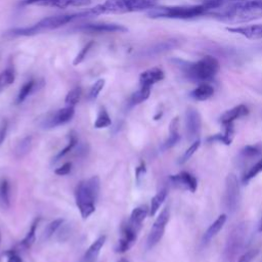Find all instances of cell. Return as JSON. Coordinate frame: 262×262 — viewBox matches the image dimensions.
I'll list each match as a JSON object with an SVG mask.
<instances>
[{
  "label": "cell",
  "instance_id": "11",
  "mask_svg": "<svg viewBox=\"0 0 262 262\" xmlns=\"http://www.w3.org/2000/svg\"><path fill=\"white\" fill-rule=\"evenodd\" d=\"M77 30L84 33H125L128 31V29L123 25L113 23L85 24L78 27Z\"/></svg>",
  "mask_w": 262,
  "mask_h": 262
},
{
  "label": "cell",
  "instance_id": "47",
  "mask_svg": "<svg viewBox=\"0 0 262 262\" xmlns=\"http://www.w3.org/2000/svg\"><path fill=\"white\" fill-rule=\"evenodd\" d=\"M118 262H129L127 259H125V258H122V259H120Z\"/></svg>",
  "mask_w": 262,
  "mask_h": 262
},
{
  "label": "cell",
  "instance_id": "27",
  "mask_svg": "<svg viewBox=\"0 0 262 262\" xmlns=\"http://www.w3.org/2000/svg\"><path fill=\"white\" fill-rule=\"evenodd\" d=\"M35 87H36V81L30 80V81L26 82V83L20 87V89H19V91H18V94H17V96H16V103L19 104V103H21L23 101H25L26 98L34 91Z\"/></svg>",
  "mask_w": 262,
  "mask_h": 262
},
{
  "label": "cell",
  "instance_id": "41",
  "mask_svg": "<svg viewBox=\"0 0 262 262\" xmlns=\"http://www.w3.org/2000/svg\"><path fill=\"white\" fill-rule=\"evenodd\" d=\"M64 8L68 6H87L91 3V0H62Z\"/></svg>",
  "mask_w": 262,
  "mask_h": 262
},
{
  "label": "cell",
  "instance_id": "6",
  "mask_svg": "<svg viewBox=\"0 0 262 262\" xmlns=\"http://www.w3.org/2000/svg\"><path fill=\"white\" fill-rule=\"evenodd\" d=\"M103 13H127L151 9L157 0H105L100 4Z\"/></svg>",
  "mask_w": 262,
  "mask_h": 262
},
{
  "label": "cell",
  "instance_id": "18",
  "mask_svg": "<svg viewBox=\"0 0 262 262\" xmlns=\"http://www.w3.org/2000/svg\"><path fill=\"white\" fill-rule=\"evenodd\" d=\"M105 239H106L105 235H100L99 237H97L85 252L82 262H95L100 253V250L102 249L105 243Z\"/></svg>",
  "mask_w": 262,
  "mask_h": 262
},
{
  "label": "cell",
  "instance_id": "31",
  "mask_svg": "<svg viewBox=\"0 0 262 262\" xmlns=\"http://www.w3.org/2000/svg\"><path fill=\"white\" fill-rule=\"evenodd\" d=\"M69 138H70V139H69L68 144L64 146L63 149H61V150H59V151L57 152V155L54 157V161H53V162H56V161H58L60 158L64 157L68 152L72 151L73 148L76 146V144H77V142H78V138H77V135H76V133H75L74 131H72V132L70 133Z\"/></svg>",
  "mask_w": 262,
  "mask_h": 262
},
{
  "label": "cell",
  "instance_id": "25",
  "mask_svg": "<svg viewBox=\"0 0 262 262\" xmlns=\"http://www.w3.org/2000/svg\"><path fill=\"white\" fill-rule=\"evenodd\" d=\"M262 155V143H256L247 145L241 150V157L243 159H253Z\"/></svg>",
  "mask_w": 262,
  "mask_h": 262
},
{
  "label": "cell",
  "instance_id": "4",
  "mask_svg": "<svg viewBox=\"0 0 262 262\" xmlns=\"http://www.w3.org/2000/svg\"><path fill=\"white\" fill-rule=\"evenodd\" d=\"M208 11L204 3L189 6H155L147 11L150 18L186 19L206 14Z\"/></svg>",
  "mask_w": 262,
  "mask_h": 262
},
{
  "label": "cell",
  "instance_id": "14",
  "mask_svg": "<svg viewBox=\"0 0 262 262\" xmlns=\"http://www.w3.org/2000/svg\"><path fill=\"white\" fill-rule=\"evenodd\" d=\"M226 30L229 33L242 35L248 39H261L262 38V24L241 26V27H227Z\"/></svg>",
  "mask_w": 262,
  "mask_h": 262
},
{
  "label": "cell",
  "instance_id": "48",
  "mask_svg": "<svg viewBox=\"0 0 262 262\" xmlns=\"http://www.w3.org/2000/svg\"><path fill=\"white\" fill-rule=\"evenodd\" d=\"M0 241H1V236H0Z\"/></svg>",
  "mask_w": 262,
  "mask_h": 262
},
{
  "label": "cell",
  "instance_id": "24",
  "mask_svg": "<svg viewBox=\"0 0 262 262\" xmlns=\"http://www.w3.org/2000/svg\"><path fill=\"white\" fill-rule=\"evenodd\" d=\"M150 89H151V87H148V86H140V88L131 95V97L129 99L130 105H132V106L137 105V104L145 101L150 95Z\"/></svg>",
  "mask_w": 262,
  "mask_h": 262
},
{
  "label": "cell",
  "instance_id": "1",
  "mask_svg": "<svg viewBox=\"0 0 262 262\" xmlns=\"http://www.w3.org/2000/svg\"><path fill=\"white\" fill-rule=\"evenodd\" d=\"M206 15L227 24H245L262 17V0H232Z\"/></svg>",
  "mask_w": 262,
  "mask_h": 262
},
{
  "label": "cell",
  "instance_id": "43",
  "mask_svg": "<svg viewBox=\"0 0 262 262\" xmlns=\"http://www.w3.org/2000/svg\"><path fill=\"white\" fill-rule=\"evenodd\" d=\"M7 256V262H23L21 258L18 256V254L15 251H7L6 253Z\"/></svg>",
  "mask_w": 262,
  "mask_h": 262
},
{
  "label": "cell",
  "instance_id": "21",
  "mask_svg": "<svg viewBox=\"0 0 262 262\" xmlns=\"http://www.w3.org/2000/svg\"><path fill=\"white\" fill-rule=\"evenodd\" d=\"M10 207V184L5 178L0 180V208L7 210Z\"/></svg>",
  "mask_w": 262,
  "mask_h": 262
},
{
  "label": "cell",
  "instance_id": "5",
  "mask_svg": "<svg viewBox=\"0 0 262 262\" xmlns=\"http://www.w3.org/2000/svg\"><path fill=\"white\" fill-rule=\"evenodd\" d=\"M250 227L248 222H242L235 225L227 236L223 251L224 262H232L247 246L249 241Z\"/></svg>",
  "mask_w": 262,
  "mask_h": 262
},
{
  "label": "cell",
  "instance_id": "15",
  "mask_svg": "<svg viewBox=\"0 0 262 262\" xmlns=\"http://www.w3.org/2000/svg\"><path fill=\"white\" fill-rule=\"evenodd\" d=\"M164 77H165V74L160 68H151L140 74L139 84L140 86L151 87L154 84L162 81Z\"/></svg>",
  "mask_w": 262,
  "mask_h": 262
},
{
  "label": "cell",
  "instance_id": "2",
  "mask_svg": "<svg viewBox=\"0 0 262 262\" xmlns=\"http://www.w3.org/2000/svg\"><path fill=\"white\" fill-rule=\"evenodd\" d=\"M173 62L188 79L199 82H208L213 80L220 69L219 61L211 55H205L193 62L181 59H173Z\"/></svg>",
  "mask_w": 262,
  "mask_h": 262
},
{
  "label": "cell",
  "instance_id": "9",
  "mask_svg": "<svg viewBox=\"0 0 262 262\" xmlns=\"http://www.w3.org/2000/svg\"><path fill=\"white\" fill-rule=\"evenodd\" d=\"M185 128L187 138L189 140L200 139L201 129H202V118L200 113L193 108L188 107L185 113Z\"/></svg>",
  "mask_w": 262,
  "mask_h": 262
},
{
  "label": "cell",
  "instance_id": "35",
  "mask_svg": "<svg viewBox=\"0 0 262 262\" xmlns=\"http://www.w3.org/2000/svg\"><path fill=\"white\" fill-rule=\"evenodd\" d=\"M81 94H82V90L80 87H75L73 88L72 90H70L66 96V99H64V102L67 105H72L74 106L75 104L78 103V101L80 100V97H81Z\"/></svg>",
  "mask_w": 262,
  "mask_h": 262
},
{
  "label": "cell",
  "instance_id": "39",
  "mask_svg": "<svg viewBox=\"0 0 262 262\" xmlns=\"http://www.w3.org/2000/svg\"><path fill=\"white\" fill-rule=\"evenodd\" d=\"M170 133V132H169ZM180 140V135L179 132H175V133H170L169 137L166 139V141L163 143L162 145V149L166 150L169 149L171 147H173L178 141Z\"/></svg>",
  "mask_w": 262,
  "mask_h": 262
},
{
  "label": "cell",
  "instance_id": "3",
  "mask_svg": "<svg viewBox=\"0 0 262 262\" xmlns=\"http://www.w3.org/2000/svg\"><path fill=\"white\" fill-rule=\"evenodd\" d=\"M100 190V179L98 176H92L87 180L80 182L75 191L76 205L83 219H87L95 212V203Z\"/></svg>",
  "mask_w": 262,
  "mask_h": 262
},
{
  "label": "cell",
  "instance_id": "34",
  "mask_svg": "<svg viewBox=\"0 0 262 262\" xmlns=\"http://www.w3.org/2000/svg\"><path fill=\"white\" fill-rule=\"evenodd\" d=\"M176 46V42L175 41H165V42H161L156 44L155 46H152L149 50H148V54H158L161 52H165L167 50L172 49L173 47Z\"/></svg>",
  "mask_w": 262,
  "mask_h": 262
},
{
  "label": "cell",
  "instance_id": "36",
  "mask_svg": "<svg viewBox=\"0 0 262 262\" xmlns=\"http://www.w3.org/2000/svg\"><path fill=\"white\" fill-rule=\"evenodd\" d=\"M200 145H201V140L200 139H196V140L192 141V143L189 145V147L183 152V155L179 159V163L183 164V163L187 162L192 157V155L199 149Z\"/></svg>",
  "mask_w": 262,
  "mask_h": 262
},
{
  "label": "cell",
  "instance_id": "44",
  "mask_svg": "<svg viewBox=\"0 0 262 262\" xmlns=\"http://www.w3.org/2000/svg\"><path fill=\"white\" fill-rule=\"evenodd\" d=\"M145 171H146V169H145V164H144V162H141L140 165H139V166L136 168V170H135V176H136V181H137V183L140 182V178L144 175Z\"/></svg>",
  "mask_w": 262,
  "mask_h": 262
},
{
  "label": "cell",
  "instance_id": "37",
  "mask_svg": "<svg viewBox=\"0 0 262 262\" xmlns=\"http://www.w3.org/2000/svg\"><path fill=\"white\" fill-rule=\"evenodd\" d=\"M104 79H99L97 80L93 85L92 87L90 88V91H89V98L91 100H94L97 98V96L99 95L100 91L103 89L104 87Z\"/></svg>",
  "mask_w": 262,
  "mask_h": 262
},
{
  "label": "cell",
  "instance_id": "7",
  "mask_svg": "<svg viewBox=\"0 0 262 262\" xmlns=\"http://www.w3.org/2000/svg\"><path fill=\"white\" fill-rule=\"evenodd\" d=\"M239 202V185L234 173H229L225 179L223 204L227 211L234 212Z\"/></svg>",
  "mask_w": 262,
  "mask_h": 262
},
{
  "label": "cell",
  "instance_id": "32",
  "mask_svg": "<svg viewBox=\"0 0 262 262\" xmlns=\"http://www.w3.org/2000/svg\"><path fill=\"white\" fill-rule=\"evenodd\" d=\"M62 223H63V219H61V218H57V219H54L53 221H51L44 228V231H43V234H42V238L43 239H48L49 237H51L53 235V233L59 228V226Z\"/></svg>",
  "mask_w": 262,
  "mask_h": 262
},
{
  "label": "cell",
  "instance_id": "8",
  "mask_svg": "<svg viewBox=\"0 0 262 262\" xmlns=\"http://www.w3.org/2000/svg\"><path fill=\"white\" fill-rule=\"evenodd\" d=\"M169 218H170V210L168 207H166L161 211V213L159 214V216L157 217V219L155 220L150 228V231L147 236V242H146L148 249H151L161 241V238L164 235L165 228L169 221Z\"/></svg>",
  "mask_w": 262,
  "mask_h": 262
},
{
  "label": "cell",
  "instance_id": "19",
  "mask_svg": "<svg viewBox=\"0 0 262 262\" xmlns=\"http://www.w3.org/2000/svg\"><path fill=\"white\" fill-rule=\"evenodd\" d=\"M214 94V88L209 83H201L198 87H195L191 92L190 96L199 101H204L209 99Z\"/></svg>",
  "mask_w": 262,
  "mask_h": 262
},
{
  "label": "cell",
  "instance_id": "33",
  "mask_svg": "<svg viewBox=\"0 0 262 262\" xmlns=\"http://www.w3.org/2000/svg\"><path fill=\"white\" fill-rule=\"evenodd\" d=\"M23 4H35L42 6H52L58 8H64L62 0H24Z\"/></svg>",
  "mask_w": 262,
  "mask_h": 262
},
{
  "label": "cell",
  "instance_id": "16",
  "mask_svg": "<svg viewBox=\"0 0 262 262\" xmlns=\"http://www.w3.org/2000/svg\"><path fill=\"white\" fill-rule=\"evenodd\" d=\"M249 114V110L245 104H238L225 113H223L220 117V122L222 125L225 124H232L236 119H239L242 117H245Z\"/></svg>",
  "mask_w": 262,
  "mask_h": 262
},
{
  "label": "cell",
  "instance_id": "17",
  "mask_svg": "<svg viewBox=\"0 0 262 262\" xmlns=\"http://www.w3.org/2000/svg\"><path fill=\"white\" fill-rule=\"evenodd\" d=\"M148 214H149V207H147L146 205L138 206L132 210L128 223L139 231L142 222L144 221V219L147 217Z\"/></svg>",
  "mask_w": 262,
  "mask_h": 262
},
{
  "label": "cell",
  "instance_id": "46",
  "mask_svg": "<svg viewBox=\"0 0 262 262\" xmlns=\"http://www.w3.org/2000/svg\"><path fill=\"white\" fill-rule=\"evenodd\" d=\"M258 231L262 232V218H261V220H260V222L258 224Z\"/></svg>",
  "mask_w": 262,
  "mask_h": 262
},
{
  "label": "cell",
  "instance_id": "28",
  "mask_svg": "<svg viewBox=\"0 0 262 262\" xmlns=\"http://www.w3.org/2000/svg\"><path fill=\"white\" fill-rule=\"evenodd\" d=\"M260 172H262V157L245 172V174L243 175L242 181L244 183H248L252 178H254Z\"/></svg>",
  "mask_w": 262,
  "mask_h": 262
},
{
  "label": "cell",
  "instance_id": "42",
  "mask_svg": "<svg viewBox=\"0 0 262 262\" xmlns=\"http://www.w3.org/2000/svg\"><path fill=\"white\" fill-rule=\"evenodd\" d=\"M72 170V163L71 162H67L64 163L63 165H61L60 167L56 168L54 173L56 175H59V176H64V175H68Z\"/></svg>",
  "mask_w": 262,
  "mask_h": 262
},
{
  "label": "cell",
  "instance_id": "38",
  "mask_svg": "<svg viewBox=\"0 0 262 262\" xmlns=\"http://www.w3.org/2000/svg\"><path fill=\"white\" fill-rule=\"evenodd\" d=\"M93 46V42L91 41V42H88L79 52H78V54L76 55V57L74 58V60H73V64L74 66H78L79 63H81L83 60H84V58L86 57V54L88 53V51L91 49V47Z\"/></svg>",
  "mask_w": 262,
  "mask_h": 262
},
{
  "label": "cell",
  "instance_id": "12",
  "mask_svg": "<svg viewBox=\"0 0 262 262\" xmlns=\"http://www.w3.org/2000/svg\"><path fill=\"white\" fill-rule=\"evenodd\" d=\"M138 230L132 227L128 222L121 228V237L115 248L116 253H125L135 244Z\"/></svg>",
  "mask_w": 262,
  "mask_h": 262
},
{
  "label": "cell",
  "instance_id": "45",
  "mask_svg": "<svg viewBox=\"0 0 262 262\" xmlns=\"http://www.w3.org/2000/svg\"><path fill=\"white\" fill-rule=\"evenodd\" d=\"M7 134V122L3 121L2 124L0 125V145L3 143V141L5 140Z\"/></svg>",
  "mask_w": 262,
  "mask_h": 262
},
{
  "label": "cell",
  "instance_id": "13",
  "mask_svg": "<svg viewBox=\"0 0 262 262\" xmlns=\"http://www.w3.org/2000/svg\"><path fill=\"white\" fill-rule=\"evenodd\" d=\"M169 179L174 187H177L183 190H189L191 192H194L198 188L196 178L188 172L182 171L178 174L171 175Z\"/></svg>",
  "mask_w": 262,
  "mask_h": 262
},
{
  "label": "cell",
  "instance_id": "40",
  "mask_svg": "<svg viewBox=\"0 0 262 262\" xmlns=\"http://www.w3.org/2000/svg\"><path fill=\"white\" fill-rule=\"evenodd\" d=\"M258 255V250L257 249H251L246 251L237 260V262H252L256 256Z\"/></svg>",
  "mask_w": 262,
  "mask_h": 262
},
{
  "label": "cell",
  "instance_id": "10",
  "mask_svg": "<svg viewBox=\"0 0 262 262\" xmlns=\"http://www.w3.org/2000/svg\"><path fill=\"white\" fill-rule=\"evenodd\" d=\"M75 115V107L72 105H67L62 108L55 111L50 114L43 122L44 128H54L70 122Z\"/></svg>",
  "mask_w": 262,
  "mask_h": 262
},
{
  "label": "cell",
  "instance_id": "29",
  "mask_svg": "<svg viewBox=\"0 0 262 262\" xmlns=\"http://www.w3.org/2000/svg\"><path fill=\"white\" fill-rule=\"evenodd\" d=\"M39 221H40V218L35 219L34 222L32 223V225H31V227H30V230L28 231V233L26 234V236L24 237V239H23L21 243H20L23 247H25V248L28 249V248H30V247L34 244V242H35V239H36V229H37V226H38Z\"/></svg>",
  "mask_w": 262,
  "mask_h": 262
},
{
  "label": "cell",
  "instance_id": "30",
  "mask_svg": "<svg viewBox=\"0 0 262 262\" xmlns=\"http://www.w3.org/2000/svg\"><path fill=\"white\" fill-rule=\"evenodd\" d=\"M111 124H112L111 117L108 116L106 110L104 107H101L98 113V116L94 122V127L96 129H101V128H106V127L111 126Z\"/></svg>",
  "mask_w": 262,
  "mask_h": 262
},
{
  "label": "cell",
  "instance_id": "23",
  "mask_svg": "<svg viewBox=\"0 0 262 262\" xmlns=\"http://www.w3.org/2000/svg\"><path fill=\"white\" fill-rule=\"evenodd\" d=\"M168 194V189L166 187L160 189L150 200V207H149V215L155 216L164 201L166 200Z\"/></svg>",
  "mask_w": 262,
  "mask_h": 262
},
{
  "label": "cell",
  "instance_id": "22",
  "mask_svg": "<svg viewBox=\"0 0 262 262\" xmlns=\"http://www.w3.org/2000/svg\"><path fill=\"white\" fill-rule=\"evenodd\" d=\"M32 143H33L32 136H26V137L21 138L17 142V144L15 145V148H14L15 158L21 159V158L26 157L32 148Z\"/></svg>",
  "mask_w": 262,
  "mask_h": 262
},
{
  "label": "cell",
  "instance_id": "26",
  "mask_svg": "<svg viewBox=\"0 0 262 262\" xmlns=\"http://www.w3.org/2000/svg\"><path fill=\"white\" fill-rule=\"evenodd\" d=\"M14 79H15V73L13 69L7 68L4 71H2L0 73V92H2L9 85H11L14 82Z\"/></svg>",
  "mask_w": 262,
  "mask_h": 262
},
{
  "label": "cell",
  "instance_id": "20",
  "mask_svg": "<svg viewBox=\"0 0 262 262\" xmlns=\"http://www.w3.org/2000/svg\"><path fill=\"white\" fill-rule=\"evenodd\" d=\"M226 219H227V217L225 214H221L217 217V219L206 230V232L204 234V243L210 242L214 236L217 235V233L221 230V228L225 224Z\"/></svg>",
  "mask_w": 262,
  "mask_h": 262
}]
</instances>
